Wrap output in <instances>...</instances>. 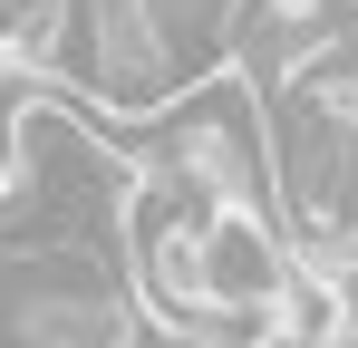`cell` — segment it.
I'll use <instances>...</instances> for the list:
<instances>
[{"label": "cell", "instance_id": "obj_3", "mask_svg": "<svg viewBox=\"0 0 358 348\" xmlns=\"http://www.w3.org/2000/svg\"><path fill=\"white\" fill-rule=\"evenodd\" d=\"M291 281V232L271 203H213L203 213V290L213 300H281Z\"/></svg>", "mask_w": 358, "mask_h": 348}, {"label": "cell", "instance_id": "obj_2", "mask_svg": "<svg viewBox=\"0 0 358 348\" xmlns=\"http://www.w3.org/2000/svg\"><path fill=\"white\" fill-rule=\"evenodd\" d=\"M213 49L223 39L175 20L165 0H78V20H68V58H78L87 97L126 116H155L165 97L203 87L194 68H213Z\"/></svg>", "mask_w": 358, "mask_h": 348}, {"label": "cell", "instance_id": "obj_1", "mask_svg": "<svg viewBox=\"0 0 358 348\" xmlns=\"http://www.w3.org/2000/svg\"><path fill=\"white\" fill-rule=\"evenodd\" d=\"M136 165H145V184H165L184 203H203V213L213 203H271V116H262V97L242 78L184 87V97L155 107Z\"/></svg>", "mask_w": 358, "mask_h": 348}, {"label": "cell", "instance_id": "obj_4", "mask_svg": "<svg viewBox=\"0 0 358 348\" xmlns=\"http://www.w3.org/2000/svg\"><path fill=\"white\" fill-rule=\"evenodd\" d=\"M0 203H10V174H0Z\"/></svg>", "mask_w": 358, "mask_h": 348}]
</instances>
